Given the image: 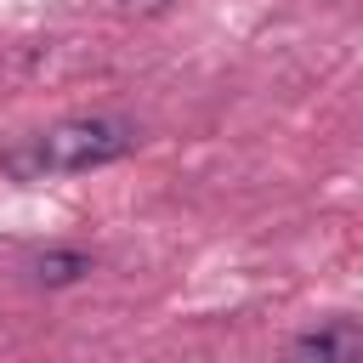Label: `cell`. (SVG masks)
<instances>
[{
  "mask_svg": "<svg viewBox=\"0 0 363 363\" xmlns=\"http://www.w3.org/2000/svg\"><path fill=\"white\" fill-rule=\"evenodd\" d=\"M136 147V125L119 113H79L62 119L51 130H34L11 147H0V170L17 182H40V176H79V170H102L113 159H125Z\"/></svg>",
  "mask_w": 363,
  "mask_h": 363,
  "instance_id": "cell-1",
  "label": "cell"
},
{
  "mask_svg": "<svg viewBox=\"0 0 363 363\" xmlns=\"http://www.w3.org/2000/svg\"><path fill=\"white\" fill-rule=\"evenodd\" d=\"M289 363H363V323H352V318H329V323L295 335Z\"/></svg>",
  "mask_w": 363,
  "mask_h": 363,
  "instance_id": "cell-2",
  "label": "cell"
},
{
  "mask_svg": "<svg viewBox=\"0 0 363 363\" xmlns=\"http://www.w3.org/2000/svg\"><path fill=\"white\" fill-rule=\"evenodd\" d=\"M28 272H34L40 289H62V284H79L91 272V255L85 250H45V255H34Z\"/></svg>",
  "mask_w": 363,
  "mask_h": 363,
  "instance_id": "cell-3",
  "label": "cell"
}]
</instances>
